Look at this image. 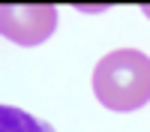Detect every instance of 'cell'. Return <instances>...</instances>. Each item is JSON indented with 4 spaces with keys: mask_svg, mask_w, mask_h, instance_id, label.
I'll list each match as a JSON object with an SVG mask.
<instances>
[{
    "mask_svg": "<svg viewBox=\"0 0 150 132\" xmlns=\"http://www.w3.org/2000/svg\"><path fill=\"white\" fill-rule=\"evenodd\" d=\"M93 93L111 111H138L150 102V57L138 48L111 51L93 69Z\"/></svg>",
    "mask_w": 150,
    "mask_h": 132,
    "instance_id": "cell-1",
    "label": "cell"
},
{
    "mask_svg": "<svg viewBox=\"0 0 150 132\" xmlns=\"http://www.w3.org/2000/svg\"><path fill=\"white\" fill-rule=\"evenodd\" d=\"M57 30V6L51 3H3L0 6V36H6L9 42L33 48L42 45L48 36Z\"/></svg>",
    "mask_w": 150,
    "mask_h": 132,
    "instance_id": "cell-2",
    "label": "cell"
},
{
    "mask_svg": "<svg viewBox=\"0 0 150 132\" xmlns=\"http://www.w3.org/2000/svg\"><path fill=\"white\" fill-rule=\"evenodd\" d=\"M0 132H57L48 120L15 105H0Z\"/></svg>",
    "mask_w": 150,
    "mask_h": 132,
    "instance_id": "cell-3",
    "label": "cell"
}]
</instances>
